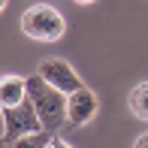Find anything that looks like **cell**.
I'll return each instance as SVG.
<instances>
[{"instance_id":"cell-1","label":"cell","mask_w":148,"mask_h":148,"mask_svg":"<svg viewBox=\"0 0 148 148\" xmlns=\"http://www.w3.org/2000/svg\"><path fill=\"white\" fill-rule=\"evenodd\" d=\"M27 97H30V103L36 106L39 121H42L45 130L58 133L64 124H70V121H66V94L58 91L55 85H49L39 73L27 79Z\"/></svg>"},{"instance_id":"cell-2","label":"cell","mask_w":148,"mask_h":148,"mask_svg":"<svg viewBox=\"0 0 148 148\" xmlns=\"http://www.w3.org/2000/svg\"><path fill=\"white\" fill-rule=\"evenodd\" d=\"M21 30H24V36L36 39V42H58L66 33V18L60 15L55 6L36 3V6H30V9H24Z\"/></svg>"},{"instance_id":"cell-3","label":"cell","mask_w":148,"mask_h":148,"mask_svg":"<svg viewBox=\"0 0 148 148\" xmlns=\"http://www.w3.org/2000/svg\"><path fill=\"white\" fill-rule=\"evenodd\" d=\"M36 130H45V127L39 121V112L30 103V97L18 106H3V145L15 142L24 133H36Z\"/></svg>"},{"instance_id":"cell-4","label":"cell","mask_w":148,"mask_h":148,"mask_svg":"<svg viewBox=\"0 0 148 148\" xmlns=\"http://www.w3.org/2000/svg\"><path fill=\"white\" fill-rule=\"evenodd\" d=\"M36 73H39L49 85H55L58 91H64V94H73V91L85 88V82L79 79V73L73 70L64 58H45V60H39Z\"/></svg>"},{"instance_id":"cell-5","label":"cell","mask_w":148,"mask_h":148,"mask_svg":"<svg viewBox=\"0 0 148 148\" xmlns=\"http://www.w3.org/2000/svg\"><path fill=\"white\" fill-rule=\"evenodd\" d=\"M97 109H100V100L91 88H79V91L66 94V121L73 127H85L97 115Z\"/></svg>"},{"instance_id":"cell-6","label":"cell","mask_w":148,"mask_h":148,"mask_svg":"<svg viewBox=\"0 0 148 148\" xmlns=\"http://www.w3.org/2000/svg\"><path fill=\"white\" fill-rule=\"evenodd\" d=\"M27 100V79L15 76V73H6L0 79V103L3 106H18Z\"/></svg>"},{"instance_id":"cell-7","label":"cell","mask_w":148,"mask_h":148,"mask_svg":"<svg viewBox=\"0 0 148 148\" xmlns=\"http://www.w3.org/2000/svg\"><path fill=\"white\" fill-rule=\"evenodd\" d=\"M127 106H130V112L139 121H148V82H139L127 94Z\"/></svg>"},{"instance_id":"cell-8","label":"cell","mask_w":148,"mask_h":148,"mask_svg":"<svg viewBox=\"0 0 148 148\" xmlns=\"http://www.w3.org/2000/svg\"><path fill=\"white\" fill-rule=\"evenodd\" d=\"M51 139H55L51 130H36V133H24V136H18L15 142H9L6 148H49Z\"/></svg>"},{"instance_id":"cell-9","label":"cell","mask_w":148,"mask_h":148,"mask_svg":"<svg viewBox=\"0 0 148 148\" xmlns=\"http://www.w3.org/2000/svg\"><path fill=\"white\" fill-rule=\"evenodd\" d=\"M49 148H73V145L66 142V139H58V136H55V139L49 142Z\"/></svg>"},{"instance_id":"cell-10","label":"cell","mask_w":148,"mask_h":148,"mask_svg":"<svg viewBox=\"0 0 148 148\" xmlns=\"http://www.w3.org/2000/svg\"><path fill=\"white\" fill-rule=\"evenodd\" d=\"M133 148H148V133H142V136L133 142Z\"/></svg>"},{"instance_id":"cell-11","label":"cell","mask_w":148,"mask_h":148,"mask_svg":"<svg viewBox=\"0 0 148 148\" xmlns=\"http://www.w3.org/2000/svg\"><path fill=\"white\" fill-rule=\"evenodd\" d=\"M76 3H82V6H88V3H97V0H76Z\"/></svg>"}]
</instances>
